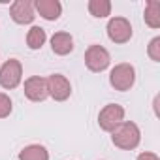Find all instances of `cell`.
Returning <instances> with one entry per match:
<instances>
[{
    "label": "cell",
    "instance_id": "obj_1",
    "mask_svg": "<svg viewBox=\"0 0 160 160\" xmlns=\"http://www.w3.org/2000/svg\"><path fill=\"white\" fill-rule=\"evenodd\" d=\"M111 141L115 147L122 149V151H132L139 145L141 141V132L139 126L132 121H122L113 132H111Z\"/></svg>",
    "mask_w": 160,
    "mask_h": 160
},
{
    "label": "cell",
    "instance_id": "obj_2",
    "mask_svg": "<svg viewBox=\"0 0 160 160\" xmlns=\"http://www.w3.org/2000/svg\"><path fill=\"white\" fill-rule=\"evenodd\" d=\"M136 83V68L128 62H121L109 72V85L115 91H130Z\"/></svg>",
    "mask_w": 160,
    "mask_h": 160
},
{
    "label": "cell",
    "instance_id": "obj_3",
    "mask_svg": "<svg viewBox=\"0 0 160 160\" xmlns=\"http://www.w3.org/2000/svg\"><path fill=\"white\" fill-rule=\"evenodd\" d=\"M23 79V66L17 58H10L0 68V87L2 89H17Z\"/></svg>",
    "mask_w": 160,
    "mask_h": 160
},
{
    "label": "cell",
    "instance_id": "obj_4",
    "mask_svg": "<svg viewBox=\"0 0 160 160\" xmlns=\"http://www.w3.org/2000/svg\"><path fill=\"white\" fill-rule=\"evenodd\" d=\"M111 64V57H109V51L102 45H89V49L85 51V66L94 72V73H100L104 70H108Z\"/></svg>",
    "mask_w": 160,
    "mask_h": 160
},
{
    "label": "cell",
    "instance_id": "obj_5",
    "mask_svg": "<svg viewBox=\"0 0 160 160\" xmlns=\"http://www.w3.org/2000/svg\"><path fill=\"white\" fill-rule=\"evenodd\" d=\"M124 121V108L119 104H108L98 113V124L104 132H113Z\"/></svg>",
    "mask_w": 160,
    "mask_h": 160
},
{
    "label": "cell",
    "instance_id": "obj_6",
    "mask_svg": "<svg viewBox=\"0 0 160 160\" xmlns=\"http://www.w3.org/2000/svg\"><path fill=\"white\" fill-rule=\"evenodd\" d=\"M106 30L113 43H126L132 38V25L126 17H111Z\"/></svg>",
    "mask_w": 160,
    "mask_h": 160
},
{
    "label": "cell",
    "instance_id": "obj_7",
    "mask_svg": "<svg viewBox=\"0 0 160 160\" xmlns=\"http://www.w3.org/2000/svg\"><path fill=\"white\" fill-rule=\"evenodd\" d=\"M47 89H49V96L57 102H64L72 94V85L68 77L62 73H51L47 77Z\"/></svg>",
    "mask_w": 160,
    "mask_h": 160
},
{
    "label": "cell",
    "instance_id": "obj_8",
    "mask_svg": "<svg viewBox=\"0 0 160 160\" xmlns=\"http://www.w3.org/2000/svg\"><path fill=\"white\" fill-rule=\"evenodd\" d=\"M25 96L30 102H43L49 96V89H47V79L40 77V75H32L25 81Z\"/></svg>",
    "mask_w": 160,
    "mask_h": 160
},
{
    "label": "cell",
    "instance_id": "obj_9",
    "mask_svg": "<svg viewBox=\"0 0 160 160\" xmlns=\"http://www.w3.org/2000/svg\"><path fill=\"white\" fill-rule=\"evenodd\" d=\"M10 15L17 25H30L36 17L34 2H30V0H15L10 6Z\"/></svg>",
    "mask_w": 160,
    "mask_h": 160
},
{
    "label": "cell",
    "instance_id": "obj_10",
    "mask_svg": "<svg viewBox=\"0 0 160 160\" xmlns=\"http://www.w3.org/2000/svg\"><path fill=\"white\" fill-rule=\"evenodd\" d=\"M34 12H38L45 21H57L62 13V4L58 0H36Z\"/></svg>",
    "mask_w": 160,
    "mask_h": 160
},
{
    "label": "cell",
    "instance_id": "obj_11",
    "mask_svg": "<svg viewBox=\"0 0 160 160\" xmlns=\"http://www.w3.org/2000/svg\"><path fill=\"white\" fill-rule=\"evenodd\" d=\"M51 49L55 55H70L73 51V38L68 32H55L51 36Z\"/></svg>",
    "mask_w": 160,
    "mask_h": 160
},
{
    "label": "cell",
    "instance_id": "obj_12",
    "mask_svg": "<svg viewBox=\"0 0 160 160\" xmlns=\"http://www.w3.org/2000/svg\"><path fill=\"white\" fill-rule=\"evenodd\" d=\"M19 160H49V152L43 145L32 143V145H27L19 152Z\"/></svg>",
    "mask_w": 160,
    "mask_h": 160
},
{
    "label": "cell",
    "instance_id": "obj_13",
    "mask_svg": "<svg viewBox=\"0 0 160 160\" xmlns=\"http://www.w3.org/2000/svg\"><path fill=\"white\" fill-rule=\"evenodd\" d=\"M145 23L151 28H158L160 27V2L158 0H149L145 4Z\"/></svg>",
    "mask_w": 160,
    "mask_h": 160
},
{
    "label": "cell",
    "instance_id": "obj_14",
    "mask_svg": "<svg viewBox=\"0 0 160 160\" xmlns=\"http://www.w3.org/2000/svg\"><path fill=\"white\" fill-rule=\"evenodd\" d=\"M45 40H47V34H45V30H43L42 27H32V28L28 30V34H27V45H28L32 51L42 49L43 43H45Z\"/></svg>",
    "mask_w": 160,
    "mask_h": 160
},
{
    "label": "cell",
    "instance_id": "obj_15",
    "mask_svg": "<svg viewBox=\"0 0 160 160\" xmlns=\"http://www.w3.org/2000/svg\"><path fill=\"white\" fill-rule=\"evenodd\" d=\"M89 12L92 17H108L111 15V2L109 0H89Z\"/></svg>",
    "mask_w": 160,
    "mask_h": 160
},
{
    "label": "cell",
    "instance_id": "obj_16",
    "mask_svg": "<svg viewBox=\"0 0 160 160\" xmlns=\"http://www.w3.org/2000/svg\"><path fill=\"white\" fill-rule=\"evenodd\" d=\"M12 109H13L12 98H10L8 94H4V92H0V119H6V117H10Z\"/></svg>",
    "mask_w": 160,
    "mask_h": 160
},
{
    "label": "cell",
    "instance_id": "obj_17",
    "mask_svg": "<svg viewBox=\"0 0 160 160\" xmlns=\"http://www.w3.org/2000/svg\"><path fill=\"white\" fill-rule=\"evenodd\" d=\"M147 53H149V57H151L154 62H160V38H158V36L151 40Z\"/></svg>",
    "mask_w": 160,
    "mask_h": 160
},
{
    "label": "cell",
    "instance_id": "obj_18",
    "mask_svg": "<svg viewBox=\"0 0 160 160\" xmlns=\"http://www.w3.org/2000/svg\"><path fill=\"white\" fill-rule=\"evenodd\" d=\"M136 160H160V158H158V154H154V152H141V154H138Z\"/></svg>",
    "mask_w": 160,
    "mask_h": 160
}]
</instances>
